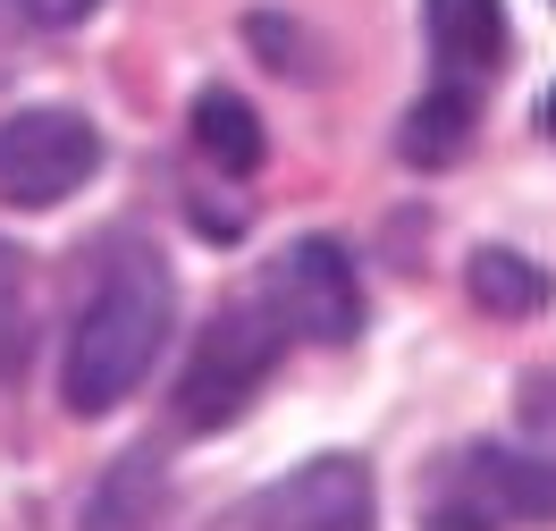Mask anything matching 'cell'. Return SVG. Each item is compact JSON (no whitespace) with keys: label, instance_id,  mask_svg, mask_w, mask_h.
Returning <instances> with one entry per match:
<instances>
[{"label":"cell","instance_id":"obj_1","mask_svg":"<svg viewBox=\"0 0 556 531\" xmlns=\"http://www.w3.org/2000/svg\"><path fill=\"white\" fill-rule=\"evenodd\" d=\"M169 262L143 245V237H110L93 279H85V304H76L68 329V414H118L127 396L143 389L152 354L169 338Z\"/></svg>","mask_w":556,"mask_h":531},{"label":"cell","instance_id":"obj_2","mask_svg":"<svg viewBox=\"0 0 556 531\" xmlns=\"http://www.w3.org/2000/svg\"><path fill=\"white\" fill-rule=\"evenodd\" d=\"M556 523V456L464 439L421 481V531H540Z\"/></svg>","mask_w":556,"mask_h":531},{"label":"cell","instance_id":"obj_3","mask_svg":"<svg viewBox=\"0 0 556 531\" xmlns=\"http://www.w3.org/2000/svg\"><path fill=\"white\" fill-rule=\"evenodd\" d=\"M287 346H295V329H287V313H278L270 295H262V287L237 295V304L194 338V354H186L177 430H228L244 405L262 396V380L278 371V354H287Z\"/></svg>","mask_w":556,"mask_h":531},{"label":"cell","instance_id":"obj_4","mask_svg":"<svg viewBox=\"0 0 556 531\" xmlns=\"http://www.w3.org/2000/svg\"><path fill=\"white\" fill-rule=\"evenodd\" d=\"M93 169H102L93 118H76V110H60V102L9 110V118H0V203H9V212H51V203H68Z\"/></svg>","mask_w":556,"mask_h":531},{"label":"cell","instance_id":"obj_5","mask_svg":"<svg viewBox=\"0 0 556 531\" xmlns=\"http://www.w3.org/2000/svg\"><path fill=\"white\" fill-rule=\"evenodd\" d=\"M211 531H371V472L354 456H320L270 490H253Z\"/></svg>","mask_w":556,"mask_h":531},{"label":"cell","instance_id":"obj_6","mask_svg":"<svg viewBox=\"0 0 556 531\" xmlns=\"http://www.w3.org/2000/svg\"><path fill=\"white\" fill-rule=\"evenodd\" d=\"M253 287H262L278 313H287V329L313 338V346H346L354 329H363V287H354V262H346L338 237H304V245H287Z\"/></svg>","mask_w":556,"mask_h":531},{"label":"cell","instance_id":"obj_7","mask_svg":"<svg viewBox=\"0 0 556 531\" xmlns=\"http://www.w3.org/2000/svg\"><path fill=\"white\" fill-rule=\"evenodd\" d=\"M421 35L439 51V76L489 85L506 68V9L497 0H421Z\"/></svg>","mask_w":556,"mask_h":531},{"label":"cell","instance_id":"obj_8","mask_svg":"<svg viewBox=\"0 0 556 531\" xmlns=\"http://www.w3.org/2000/svg\"><path fill=\"white\" fill-rule=\"evenodd\" d=\"M161 497H169V472H161L152 447H136L102 472V490L85 506V531H161Z\"/></svg>","mask_w":556,"mask_h":531},{"label":"cell","instance_id":"obj_9","mask_svg":"<svg viewBox=\"0 0 556 531\" xmlns=\"http://www.w3.org/2000/svg\"><path fill=\"white\" fill-rule=\"evenodd\" d=\"M472 127H481V85H455V76H439L430 93L414 102V118H405V161H421V169H439V161H455L464 143H472Z\"/></svg>","mask_w":556,"mask_h":531},{"label":"cell","instance_id":"obj_10","mask_svg":"<svg viewBox=\"0 0 556 531\" xmlns=\"http://www.w3.org/2000/svg\"><path fill=\"white\" fill-rule=\"evenodd\" d=\"M194 152H203L219 177H253L262 169V118H253L237 93L211 85L203 102H194Z\"/></svg>","mask_w":556,"mask_h":531},{"label":"cell","instance_id":"obj_11","mask_svg":"<svg viewBox=\"0 0 556 531\" xmlns=\"http://www.w3.org/2000/svg\"><path fill=\"white\" fill-rule=\"evenodd\" d=\"M464 287H472V304H481V313H506V320L548 313V279H540L522 253H506V245H481V253H472Z\"/></svg>","mask_w":556,"mask_h":531},{"label":"cell","instance_id":"obj_12","mask_svg":"<svg viewBox=\"0 0 556 531\" xmlns=\"http://www.w3.org/2000/svg\"><path fill=\"white\" fill-rule=\"evenodd\" d=\"M35 354V313H26V262L17 245H0V380H17Z\"/></svg>","mask_w":556,"mask_h":531},{"label":"cell","instance_id":"obj_13","mask_svg":"<svg viewBox=\"0 0 556 531\" xmlns=\"http://www.w3.org/2000/svg\"><path fill=\"white\" fill-rule=\"evenodd\" d=\"M244 35H253V51H262V60H270L278 76H295V68H304V51H295V42H304V35H295L287 17H253Z\"/></svg>","mask_w":556,"mask_h":531},{"label":"cell","instance_id":"obj_14","mask_svg":"<svg viewBox=\"0 0 556 531\" xmlns=\"http://www.w3.org/2000/svg\"><path fill=\"white\" fill-rule=\"evenodd\" d=\"M522 430H531V439L556 456V371H540V380L522 389Z\"/></svg>","mask_w":556,"mask_h":531},{"label":"cell","instance_id":"obj_15","mask_svg":"<svg viewBox=\"0 0 556 531\" xmlns=\"http://www.w3.org/2000/svg\"><path fill=\"white\" fill-rule=\"evenodd\" d=\"M17 9H26L35 26H76V17H93L102 0H17Z\"/></svg>","mask_w":556,"mask_h":531},{"label":"cell","instance_id":"obj_16","mask_svg":"<svg viewBox=\"0 0 556 531\" xmlns=\"http://www.w3.org/2000/svg\"><path fill=\"white\" fill-rule=\"evenodd\" d=\"M548 136H556V93H548Z\"/></svg>","mask_w":556,"mask_h":531}]
</instances>
